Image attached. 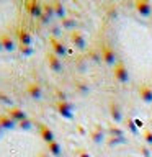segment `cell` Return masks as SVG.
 Instances as JSON below:
<instances>
[{
	"label": "cell",
	"instance_id": "cell-2",
	"mask_svg": "<svg viewBox=\"0 0 152 157\" xmlns=\"http://www.w3.org/2000/svg\"><path fill=\"white\" fill-rule=\"evenodd\" d=\"M18 41L20 44H25V46H29V43H31V34L26 28H20L18 29Z\"/></svg>",
	"mask_w": 152,
	"mask_h": 157
},
{
	"label": "cell",
	"instance_id": "cell-3",
	"mask_svg": "<svg viewBox=\"0 0 152 157\" xmlns=\"http://www.w3.org/2000/svg\"><path fill=\"white\" fill-rule=\"evenodd\" d=\"M15 126H17V123H15L8 115H0V128H2V129H12Z\"/></svg>",
	"mask_w": 152,
	"mask_h": 157
},
{
	"label": "cell",
	"instance_id": "cell-8",
	"mask_svg": "<svg viewBox=\"0 0 152 157\" xmlns=\"http://www.w3.org/2000/svg\"><path fill=\"white\" fill-rule=\"evenodd\" d=\"M20 52L21 54H31V46H25V44H20Z\"/></svg>",
	"mask_w": 152,
	"mask_h": 157
},
{
	"label": "cell",
	"instance_id": "cell-5",
	"mask_svg": "<svg viewBox=\"0 0 152 157\" xmlns=\"http://www.w3.org/2000/svg\"><path fill=\"white\" fill-rule=\"evenodd\" d=\"M0 39H2L3 51H13V49H15V43H13V39L10 38L8 34H2V36H0Z\"/></svg>",
	"mask_w": 152,
	"mask_h": 157
},
{
	"label": "cell",
	"instance_id": "cell-6",
	"mask_svg": "<svg viewBox=\"0 0 152 157\" xmlns=\"http://www.w3.org/2000/svg\"><path fill=\"white\" fill-rule=\"evenodd\" d=\"M28 93H29L31 97L38 98L39 95H41V88H39V85H36V83H31V85L28 87Z\"/></svg>",
	"mask_w": 152,
	"mask_h": 157
},
{
	"label": "cell",
	"instance_id": "cell-11",
	"mask_svg": "<svg viewBox=\"0 0 152 157\" xmlns=\"http://www.w3.org/2000/svg\"><path fill=\"white\" fill-rule=\"evenodd\" d=\"M0 51H3V46H2V39H0Z\"/></svg>",
	"mask_w": 152,
	"mask_h": 157
},
{
	"label": "cell",
	"instance_id": "cell-7",
	"mask_svg": "<svg viewBox=\"0 0 152 157\" xmlns=\"http://www.w3.org/2000/svg\"><path fill=\"white\" fill-rule=\"evenodd\" d=\"M39 129H41V136L44 137V139H46V141H51V137H52V136H51V131H49L46 126L41 124V126H39Z\"/></svg>",
	"mask_w": 152,
	"mask_h": 157
},
{
	"label": "cell",
	"instance_id": "cell-13",
	"mask_svg": "<svg viewBox=\"0 0 152 157\" xmlns=\"http://www.w3.org/2000/svg\"><path fill=\"white\" fill-rule=\"evenodd\" d=\"M0 134H2V128H0Z\"/></svg>",
	"mask_w": 152,
	"mask_h": 157
},
{
	"label": "cell",
	"instance_id": "cell-9",
	"mask_svg": "<svg viewBox=\"0 0 152 157\" xmlns=\"http://www.w3.org/2000/svg\"><path fill=\"white\" fill-rule=\"evenodd\" d=\"M20 128H23V129H28V128H31V123L28 121V118H26L25 121H21V123H20Z\"/></svg>",
	"mask_w": 152,
	"mask_h": 157
},
{
	"label": "cell",
	"instance_id": "cell-4",
	"mask_svg": "<svg viewBox=\"0 0 152 157\" xmlns=\"http://www.w3.org/2000/svg\"><path fill=\"white\" fill-rule=\"evenodd\" d=\"M26 10L34 17H39L41 15V5H39L36 0H31V2H26Z\"/></svg>",
	"mask_w": 152,
	"mask_h": 157
},
{
	"label": "cell",
	"instance_id": "cell-12",
	"mask_svg": "<svg viewBox=\"0 0 152 157\" xmlns=\"http://www.w3.org/2000/svg\"><path fill=\"white\" fill-rule=\"evenodd\" d=\"M38 157H46V155H44V154H41V155H38Z\"/></svg>",
	"mask_w": 152,
	"mask_h": 157
},
{
	"label": "cell",
	"instance_id": "cell-10",
	"mask_svg": "<svg viewBox=\"0 0 152 157\" xmlns=\"http://www.w3.org/2000/svg\"><path fill=\"white\" fill-rule=\"evenodd\" d=\"M0 100H2V101H5V103H8V105H12V100H10L8 97H5L2 92H0Z\"/></svg>",
	"mask_w": 152,
	"mask_h": 157
},
{
	"label": "cell",
	"instance_id": "cell-1",
	"mask_svg": "<svg viewBox=\"0 0 152 157\" xmlns=\"http://www.w3.org/2000/svg\"><path fill=\"white\" fill-rule=\"evenodd\" d=\"M7 115L12 118L15 123H21V121L26 120V115H25V111H23V110H20L18 106H12V108L8 110Z\"/></svg>",
	"mask_w": 152,
	"mask_h": 157
}]
</instances>
